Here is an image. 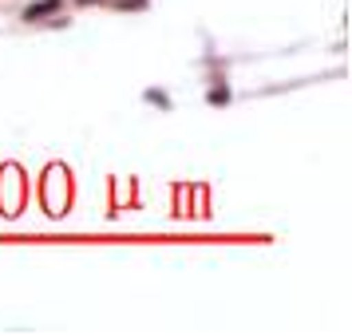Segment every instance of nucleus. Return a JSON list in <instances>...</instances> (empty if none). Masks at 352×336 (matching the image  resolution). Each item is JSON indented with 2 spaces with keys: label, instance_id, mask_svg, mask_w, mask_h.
I'll return each instance as SVG.
<instances>
[{
  "label": "nucleus",
  "instance_id": "f257e3e1",
  "mask_svg": "<svg viewBox=\"0 0 352 336\" xmlns=\"http://www.w3.org/2000/svg\"><path fill=\"white\" fill-rule=\"evenodd\" d=\"M48 12H56V0H44V4H36V8H28V20H36V16H48Z\"/></svg>",
  "mask_w": 352,
  "mask_h": 336
}]
</instances>
